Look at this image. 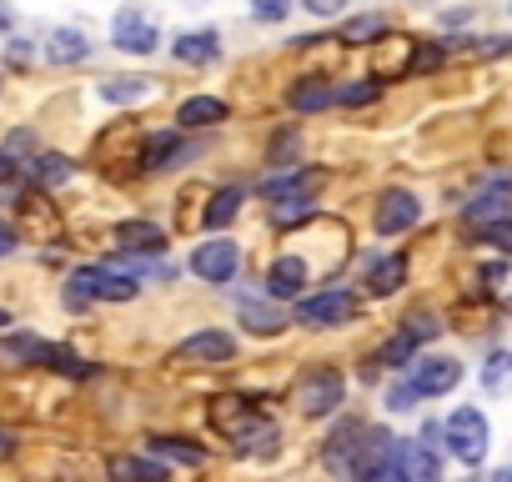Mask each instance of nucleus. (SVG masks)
I'll return each mask as SVG.
<instances>
[{
    "instance_id": "19",
    "label": "nucleus",
    "mask_w": 512,
    "mask_h": 482,
    "mask_svg": "<svg viewBox=\"0 0 512 482\" xmlns=\"http://www.w3.org/2000/svg\"><path fill=\"white\" fill-rule=\"evenodd\" d=\"M462 221L467 226H502V221H512V191H502V186H492V191H482L477 201H467V211H462Z\"/></svg>"
},
{
    "instance_id": "44",
    "label": "nucleus",
    "mask_w": 512,
    "mask_h": 482,
    "mask_svg": "<svg viewBox=\"0 0 512 482\" xmlns=\"http://www.w3.org/2000/svg\"><path fill=\"white\" fill-rule=\"evenodd\" d=\"M0 457H16V437L11 432H0Z\"/></svg>"
},
{
    "instance_id": "15",
    "label": "nucleus",
    "mask_w": 512,
    "mask_h": 482,
    "mask_svg": "<svg viewBox=\"0 0 512 482\" xmlns=\"http://www.w3.org/2000/svg\"><path fill=\"white\" fill-rule=\"evenodd\" d=\"M171 56L181 61V66H216L221 61V31H181L176 41H171Z\"/></svg>"
},
{
    "instance_id": "38",
    "label": "nucleus",
    "mask_w": 512,
    "mask_h": 482,
    "mask_svg": "<svg viewBox=\"0 0 512 482\" xmlns=\"http://www.w3.org/2000/svg\"><path fill=\"white\" fill-rule=\"evenodd\" d=\"M297 6H302L307 16H317V21H332V16L347 11V0H297Z\"/></svg>"
},
{
    "instance_id": "30",
    "label": "nucleus",
    "mask_w": 512,
    "mask_h": 482,
    "mask_svg": "<svg viewBox=\"0 0 512 482\" xmlns=\"http://www.w3.org/2000/svg\"><path fill=\"white\" fill-rule=\"evenodd\" d=\"M377 36H387V21L382 16H357L342 26V46H372Z\"/></svg>"
},
{
    "instance_id": "9",
    "label": "nucleus",
    "mask_w": 512,
    "mask_h": 482,
    "mask_svg": "<svg viewBox=\"0 0 512 482\" xmlns=\"http://www.w3.org/2000/svg\"><path fill=\"white\" fill-rule=\"evenodd\" d=\"M176 362H186V367H226V362H236V337L231 332H216V327L191 332L176 347Z\"/></svg>"
},
{
    "instance_id": "20",
    "label": "nucleus",
    "mask_w": 512,
    "mask_h": 482,
    "mask_svg": "<svg viewBox=\"0 0 512 482\" xmlns=\"http://www.w3.org/2000/svg\"><path fill=\"white\" fill-rule=\"evenodd\" d=\"M206 417H211V427H216L221 437H236L241 427H251L262 412H256V402H246V397H216Z\"/></svg>"
},
{
    "instance_id": "37",
    "label": "nucleus",
    "mask_w": 512,
    "mask_h": 482,
    "mask_svg": "<svg viewBox=\"0 0 512 482\" xmlns=\"http://www.w3.org/2000/svg\"><path fill=\"white\" fill-rule=\"evenodd\" d=\"M387 412H412L417 407V392H412V382H397V387H387Z\"/></svg>"
},
{
    "instance_id": "14",
    "label": "nucleus",
    "mask_w": 512,
    "mask_h": 482,
    "mask_svg": "<svg viewBox=\"0 0 512 482\" xmlns=\"http://www.w3.org/2000/svg\"><path fill=\"white\" fill-rule=\"evenodd\" d=\"M397 467H402V482H442V457L422 437L397 442Z\"/></svg>"
},
{
    "instance_id": "41",
    "label": "nucleus",
    "mask_w": 512,
    "mask_h": 482,
    "mask_svg": "<svg viewBox=\"0 0 512 482\" xmlns=\"http://www.w3.org/2000/svg\"><path fill=\"white\" fill-rule=\"evenodd\" d=\"M16 241H21L16 226H11V221H0V257H11V252H16Z\"/></svg>"
},
{
    "instance_id": "40",
    "label": "nucleus",
    "mask_w": 512,
    "mask_h": 482,
    "mask_svg": "<svg viewBox=\"0 0 512 482\" xmlns=\"http://www.w3.org/2000/svg\"><path fill=\"white\" fill-rule=\"evenodd\" d=\"M477 277H482L487 287H502V282H507V262H487V267H482Z\"/></svg>"
},
{
    "instance_id": "27",
    "label": "nucleus",
    "mask_w": 512,
    "mask_h": 482,
    "mask_svg": "<svg viewBox=\"0 0 512 482\" xmlns=\"http://www.w3.org/2000/svg\"><path fill=\"white\" fill-rule=\"evenodd\" d=\"M31 176H36V186H61V181L76 176V161H66L61 151H36L31 156Z\"/></svg>"
},
{
    "instance_id": "22",
    "label": "nucleus",
    "mask_w": 512,
    "mask_h": 482,
    "mask_svg": "<svg viewBox=\"0 0 512 482\" xmlns=\"http://www.w3.org/2000/svg\"><path fill=\"white\" fill-rule=\"evenodd\" d=\"M111 477H116V482H171V467H166L161 457L121 452V457H111Z\"/></svg>"
},
{
    "instance_id": "25",
    "label": "nucleus",
    "mask_w": 512,
    "mask_h": 482,
    "mask_svg": "<svg viewBox=\"0 0 512 482\" xmlns=\"http://www.w3.org/2000/svg\"><path fill=\"white\" fill-rule=\"evenodd\" d=\"M407 282V257H377L367 267V297H392Z\"/></svg>"
},
{
    "instance_id": "29",
    "label": "nucleus",
    "mask_w": 512,
    "mask_h": 482,
    "mask_svg": "<svg viewBox=\"0 0 512 482\" xmlns=\"http://www.w3.org/2000/svg\"><path fill=\"white\" fill-rule=\"evenodd\" d=\"M482 387H487L492 397L512 392V352H492V357L482 362Z\"/></svg>"
},
{
    "instance_id": "43",
    "label": "nucleus",
    "mask_w": 512,
    "mask_h": 482,
    "mask_svg": "<svg viewBox=\"0 0 512 482\" xmlns=\"http://www.w3.org/2000/svg\"><path fill=\"white\" fill-rule=\"evenodd\" d=\"M16 26V6H11V0H0V31H11Z\"/></svg>"
},
{
    "instance_id": "10",
    "label": "nucleus",
    "mask_w": 512,
    "mask_h": 482,
    "mask_svg": "<svg viewBox=\"0 0 512 482\" xmlns=\"http://www.w3.org/2000/svg\"><path fill=\"white\" fill-rule=\"evenodd\" d=\"M407 382H412L417 397H442V392H452L462 382V362L457 357H417Z\"/></svg>"
},
{
    "instance_id": "31",
    "label": "nucleus",
    "mask_w": 512,
    "mask_h": 482,
    "mask_svg": "<svg viewBox=\"0 0 512 482\" xmlns=\"http://www.w3.org/2000/svg\"><path fill=\"white\" fill-rule=\"evenodd\" d=\"M41 362H46V367H56V372H66V377H91V372H96V367H91V362H81L71 347H51V342H46Z\"/></svg>"
},
{
    "instance_id": "12",
    "label": "nucleus",
    "mask_w": 512,
    "mask_h": 482,
    "mask_svg": "<svg viewBox=\"0 0 512 482\" xmlns=\"http://www.w3.org/2000/svg\"><path fill=\"white\" fill-rule=\"evenodd\" d=\"M196 151H201V146L186 141L181 131H156V136H146L141 161H146V171H176V166H186Z\"/></svg>"
},
{
    "instance_id": "5",
    "label": "nucleus",
    "mask_w": 512,
    "mask_h": 482,
    "mask_svg": "<svg viewBox=\"0 0 512 482\" xmlns=\"http://www.w3.org/2000/svg\"><path fill=\"white\" fill-rule=\"evenodd\" d=\"M292 397H297L302 417H332V412L342 407V397H347V382H342L337 367H312V372L297 382Z\"/></svg>"
},
{
    "instance_id": "39",
    "label": "nucleus",
    "mask_w": 512,
    "mask_h": 482,
    "mask_svg": "<svg viewBox=\"0 0 512 482\" xmlns=\"http://www.w3.org/2000/svg\"><path fill=\"white\" fill-rule=\"evenodd\" d=\"M437 66H442V46H422L407 71H412V76H427V71H437Z\"/></svg>"
},
{
    "instance_id": "3",
    "label": "nucleus",
    "mask_w": 512,
    "mask_h": 482,
    "mask_svg": "<svg viewBox=\"0 0 512 482\" xmlns=\"http://www.w3.org/2000/svg\"><path fill=\"white\" fill-rule=\"evenodd\" d=\"M392 462H397V437L382 432V427H362V437L347 457V477L352 482H377Z\"/></svg>"
},
{
    "instance_id": "35",
    "label": "nucleus",
    "mask_w": 512,
    "mask_h": 482,
    "mask_svg": "<svg viewBox=\"0 0 512 482\" xmlns=\"http://www.w3.org/2000/svg\"><path fill=\"white\" fill-rule=\"evenodd\" d=\"M41 352H46L41 337H6V357L11 362H41Z\"/></svg>"
},
{
    "instance_id": "21",
    "label": "nucleus",
    "mask_w": 512,
    "mask_h": 482,
    "mask_svg": "<svg viewBox=\"0 0 512 482\" xmlns=\"http://www.w3.org/2000/svg\"><path fill=\"white\" fill-rule=\"evenodd\" d=\"M332 101H337V86H332L327 76H302V81L287 91V106L302 111V116H317V111H327Z\"/></svg>"
},
{
    "instance_id": "16",
    "label": "nucleus",
    "mask_w": 512,
    "mask_h": 482,
    "mask_svg": "<svg viewBox=\"0 0 512 482\" xmlns=\"http://www.w3.org/2000/svg\"><path fill=\"white\" fill-rule=\"evenodd\" d=\"M116 247L126 257H156V252H166V231L156 221H121L116 226Z\"/></svg>"
},
{
    "instance_id": "34",
    "label": "nucleus",
    "mask_w": 512,
    "mask_h": 482,
    "mask_svg": "<svg viewBox=\"0 0 512 482\" xmlns=\"http://www.w3.org/2000/svg\"><path fill=\"white\" fill-rule=\"evenodd\" d=\"M402 332H407V337H412V342H432V337H437V332H442V322H437V317H432V312H412V317H407V322H402Z\"/></svg>"
},
{
    "instance_id": "18",
    "label": "nucleus",
    "mask_w": 512,
    "mask_h": 482,
    "mask_svg": "<svg viewBox=\"0 0 512 482\" xmlns=\"http://www.w3.org/2000/svg\"><path fill=\"white\" fill-rule=\"evenodd\" d=\"M236 317H241V327L256 332V337H277V332L287 327V312L272 307V302H262V297H236Z\"/></svg>"
},
{
    "instance_id": "7",
    "label": "nucleus",
    "mask_w": 512,
    "mask_h": 482,
    "mask_svg": "<svg viewBox=\"0 0 512 482\" xmlns=\"http://www.w3.org/2000/svg\"><path fill=\"white\" fill-rule=\"evenodd\" d=\"M71 287H81L91 302H131V297L141 292V287H136V277H131V272H121L116 262H111V267H76Z\"/></svg>"
},
{
    "instance_id": "36",
    "label": "nucleus",
    "mask_w": 512,
    "mask_h": 482,
    "mask_svg": "<svg viewBox=\"0 0 512 482\" xmlns=\"http://www.w3.org/2000/svg\"><path fill=\"white\" fill-rule=\"evenodd\" d=\"M337 101H342V106H372V101H377V81H352V86L337 91Z\"/></svg>"
},
{
    "instance_id": "1",
    "label": "nucleus",
    "mask_w": 512,
    "mask_h": 482,
    "mask_svg": "<svg viewBox=\"0 0 512 482\" xmlns=\"http://www.w3.org/2000/svg\"><path fill=\"white\" fill-rule=\"evenodd\" d=\"M487 417L477 412V407H457L447 422H442V442H447V452L462 462V467H477L482 457H487Z\"/></svg>"
},
{
    "instance_id": "6",
    "label": "nucleus",
    "mask_w": 512,
    "mask_h": 482,
    "mask_svg": "<svg viewBox=\"0 0 512 482\" xmlns=\"http://www.w3.org/2000/svg\"><path fill=\"white\" fill-rule=\"evenodd\" d=\"M111 46L126 51V56H156V46H161V26L151 21V11L126 6V11L111 16Z\"/></svg>"
},
{
    "instance_id": "8",
    "label": "nucleus",
    "mask_w": 512,
    "mask_h": 482,
    "mask_svg": "<svg viewBox=\"0 0 512 482\" xmlns=\"http://www.w3.org/2000/svg\"><path fill=\"white\" fill-rule=\"evenodd\" d=\"M322 186H327V171L322 166H282L277 176L262 181V196L267 201H312Z\"/></svg>"
},
{
    "instance_id": "47",
    "label": "nucleus",
    "mask_w": 512,
    "mask_h": 482,
    "mask_svg": "<svg viewBox=\"0 0 512 482\" xmlns=\"http://www.w3.org/2000/svg\"><path fill=\"white\" fill-rule=\"evenodd\" d=\"M186 6H206V0H186Z\"/></svg>"
},
{
    "instance_id": "23",
    "label": "nucleus",
    "mask_w": 512,
    "mask_h": 482,
    "mask_svg": "<svg viewBox=\"0 0 512 482\" xmlns=\"http://www.w3.org/2000/svg\"><path fill=\"white\" fill-rule=\"evenodd\" d=\"M221 121H226V101H216V96H191L176 111L181 131H206V126H221Z\"/></svg>"
},
{
    "instance_id": "4",
    "label": "nucleus",
    "mask_w": 512,
    "mask_h": 482,
    "mask_svg": "<svg viewBox=\"0 0 512 482\" xmlns=\"http://www.w3.org/2000/svg\"><path fill=\"white\" fill-rule=\"evenodd\" d=\"M236 272H241V247H236V241H226V236L196 241V252H191V277H196V282L226 287Z\"/></svg>"
},
{
    "instance_id": "33",
    "label": "nucleus",
    "mask_w": 512,
    "mask_h": 482,
    "mask_svg": "<svg viewBox=\"0 0 512 482\" xmlns=\"http://www.w3.org/2000/svg\"><path fill=\"white\" fill-rule=\"evenodd\" d=\"M292 6H297V0H251V16L262 26H282L292 16Z\"/></svg>"
},
{
    "instance_id": "11",
    "label": "nucleus",
    "mask_w": 512,
    "mask_h": 482,
    "mask_svg": "<svg viewBox=\"0 0 512 482\" xmlns=\"http://www.w3.org/2000/svg\"><path fill=\"white\" fill-rule=\"evenodd\" d=\"M377 231L382 236H402V231H412L417 221H422V201L412 196V191H402V186H392V191H382V201H377Z\"/></svg>"
},
{
    "instance_id": "2",
    "label": "nucleus",
    "mask_w": 512,
    "mask_h": 482,
    "mask_svg": "<svg viewBox=\"0 0 512 482\" xmlns=\"http://www.w3.org/2000/svg\"><path fill=\"white\" fill-rule=\"evenodd\" d=\"M357 312H362V297H357V292H342V287H327V292L297 302V322L312 327V332H322V327H342V322H357Z\"/></svg>"
},
{
    "instance_id": "26",
    "label": "nucleus",
    "mask_w": 512,
    "mask_h": 482,
    "mask_svg": "<svg viewBox=\"0 0 512 482\" xmlns=\"http://www.w3.org/2000/svg\"><path fill=\"white\" fill-rule=\"evenodd\" d=\"M151 457H161V462H186V467H201V462H206V447H201V442H191V437H176V432H166V437H151Z\"/></svg>"
},
{
    "instance_id": "24",
    "label": "nucleus",
    "mask_w": 512,
    "mask_h": 482,
    "mask_svg": "<svg viewBox=\"0 0 512 482\" xmlns=\"http://www.w3.org/2000/svg\"><path fill=\"white\" fill-rule=\"evenodd\" d=\"M241 206H246V186H221V191L206 201L201 226H206V231H221V226H231V221L241 216Z\"/></svg>"
},
{
    "instance_id": "28",
    "label": "nucleus",
    "mask_w": 512,
    "mask_h": 482,
    "mask_svg": "<svg viewBox=\"0 0 512 482\" xmlns=\"http://www.w3.org/2000/svg\"><path fill=\"white\" fill-rule=\"evenodd\" d=\"M101 96H106L111 106H131V101H146V96H156V81H146V76L106 81V86H101Z\"/></svg>"
},
{
    "instance_id": "46",
    "label": "nucleus",
    "mask_w": 512,
    "mask_h": 482,
    "mask_svg": "<svg viewBox=\"0 0 512 482\" xmlns=\"http://www.w3.org/2000/svg\"><path fill=\"white\" fill-rule=\"evenodd\" d=\"M11 322H16V317H11V312H6V307H0V332H6V327H11Z\"/></svg>"
},
{
    "instance_id": "17",
    "label": "nucleus",
    "mask_w": 512,
    "mask_h": 482,
    "mask_svg": "<svg viewBox=\"0 0 512 482\" xmlns=\"http://www.w3.org/2000/svg\"><path fill=\"white\" fill-rule=\"evenodd\" d=\"M41 56H46L51 66H81V61L91 56V41H86V31H76V26H56V31L46 36Z\"/></svg>"
},
{
    "instance_id": "13",
    "label": "nucleus",
    "mask_w": 512,
    "mask_h": 482,
    "mask_svg": "<svg viewBox=\"0 0 512 482\" xmlns=\"http://www.w3.org/2000/svg\"><path fill=\"white\" fill-rule=\"evenodd\" d=\"M307 282H312V272H307V262L297 252H287V257H277L267 267V297L272 302H302Z\"/></svg>"
},
{
    "instance_id": "45",
    "label": "nucleus",
    "mask_w": 512,
    "mask_h": 482,
    "mask_svg": "<svg viewBox=\"0 0 512 482\" xmlns=\"http://www.w3.org/2000/svg\"><path fill=\"white\" fill-rule=\"evenodd\" d=\"M487 482H512V467H502V472H492Z\"/></svg>"
},
{
    "instance_id": "42",
    "label": "nucleus",
    "mask_w": 512,
    "mask_h": 482,
    "mask_svg": "<svg viewBox=\"0 0 512 482\" xmlns=\"http://www.w3.org/2000/svg\"><path fill=\"white\" fill-rule=\"evenodd\" d=\"M11 181H16V156L0 151V186H11Z\"/></svg>"
},
{
    "instance_id": "32",
    "label": "nucleus",
    "mask_w": 512,
    "mask_h": 482,
    "mask_svg": "<svg viewBox=\"0 0 512 482\" xmlns=\"http://www.w3.org/2000/svg\"><path fill=\"white\" fill-rule=\"evenodd\" d=\"M412 352H417V342H412L407 332H397V337H392V342L372 357V367H402V362H412Z\"/></svg>"
}]
</instances>
